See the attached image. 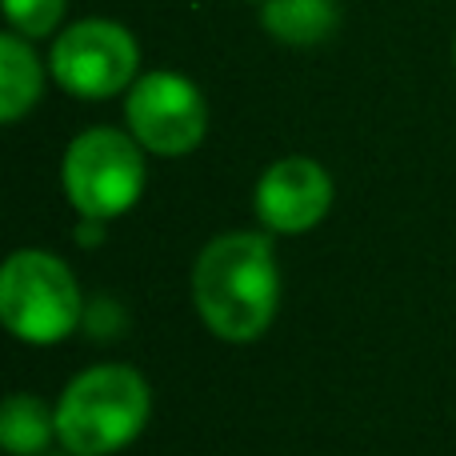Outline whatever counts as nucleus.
<instances>
[{"label": "nucleus", "instance_id": "nucleus-1", "mask_svg": "<svg viewBox=\"0 0 456 456\" xmlns=\"http://www.w3.org/2000/svg\"><path fill=\"white\" fill-rule=\"evenodd\" d=\"M192 305L213 337L248 345L268 332L281 308V265L265 232H224L192 265Z\"/></svg>", "mask_w": 456, "mask_h": 456}, {"label": "nucleus", "instance_id": "nucleus-2", "mask_svg": "<svg viewBox=\"0 0 456 456\" xmlns=\"http://www.w3.org/2000/svg\"><path fill=\"white\" fill-rule=\"evenodd\" d=\"M56 441L72 456H112L136 441L152 417L149 380L128 364L80 372L56 401Z\"/></svg>", "mask_w": 456, "mask_h": 456}, {"label": "nucleus", "instance_id": "nucleus-3", "mask_svg": "<svg viewBox=\"0 0 456 456\" xmlns=\"http://www.w3.org/2000/svg\"><path fill=\"white\" fill-rule=\"evenodd\" d=\"M80 284L61 256L45 248H20L0 268V321L24 345H61L80 324Z\"/></svg>", "mask_w": 456, "mask_h": 456}, {"label": "nucleus", "instance_id": "nucleus-4", "mask_svg": "<svg viewBox=\"0 0 456 456\" xmlns=\"http://www.w3.org/2000/svg\"><path fill=\"white\" fill-rule=\"evenodd\" d=\"M149 168L144 149L128 128L96 125L72 136L61 160V184L69 205L88 221H117L141 200Z\"/></svg>", "mask_w": 456, "mask_h": 456}, {"label": "nucleus", "instance_id": "nucleus-5", "mask_svg": "<svg viewBox=\"0 0 456 456\" xmlns=\"http://www.w3.org/2000/svg\"><path fill=\"white\" fill-rule=\"evenodd\" d=\"M48 72L77 101H109L136 85L141 45L128 24L112 16H85L53 37Z\"/></svg>", "mask_w": 456, "mask_h": 456}, {"label": "nucleus", "instance_id": "nucleus-6", "mask_svg": "<svg viewBox=\"0 0 456 456\" xmlns=\"http://www.w3.org/2000/svg\"><path fill=\"white\" fill-rule=\"evenodd\" d=\"M125 125L152 157H189L208 133L205 93L184 72H144L125 93Z\"/></svg>", "mask_w": 456, "mask_h": 456}, {"label": "nucleus", "instance_id": "nucleus-7", "mask_svg": "<svg viewBox=\"0 0 456 456\" xmlns=\"http://www.w3.org/2000/svg\"><path fill=\"white\" fill-rule=\"evenodd\" d=\"M256 221L268 232L297 236L308 232L329 216L332 208V176L313 157H281L260 173L252 192Z\"/></svg>", "mask_w": 456, "mask_h": 456}, {"label": "nucleus", "instance_id": "nucleus-8", "mask_svg": "<svg viewBox=\"0 0 456 456\" xmlns=\"http://www.w3.org/2000/svg\"><path fill=\"white\" fill-rule=\"evenodd\" d=\"M48 77H53L48 61L37 56L32 40L8 28L0 37V120L16 125L24 112L37 109V101L45 96Z\"/></svg>", "mask_w": 456, "mask_h": 456}, {"label": "nucleus", "instance_id": "nucleus-9", "mask_svg": "<svg viewBox=\"0 0 456 456\" xmlns=\"http://www.w3.org/2000/svg\"><path fill=\"white\" fill-rule=\"evenodd\" d=\"M260 24L276 45L313 48L337 37L340 4L337 0H260Z\"/></svg>", "mask_w": 456, "mask_h": 456}, {"label": "nucleus", "instance_id": "nucleus-10", "mask_svg": "<svg viewBox=\"0 0 456 456\" xmlns=\"http://www.w3.org/2000/svg\"><path fill=\"white\" fill-rule=\"evenodd\" d=\"M56 436V412H48L37 396L12 393L0 409V444L12 456H37Z\"/></svg>", "mask_w": 456, "mask_h": 456}, {"label": "nucleus", "instance_id": "nucleus-11", "mask_svg": "<svg viewBox=\"0 0 456 456\" xmlns=\"http://www.w3.org/2000/svg\"><path fill=\"white\" fill-rule=\"evenodd\" d=\"M64 12H69V0H4L8 28L28 37V40L56 37Z\"/></svg>", "mask_w": 456, "mask_h": 456}, {"label": "nucleus", "instance_id": "nucleus-12", "mask_svg": "<svg viewBox=\"0 0 456 456\" xmlns=\"http://www.w3.org/2000/svg\"><path fill=\"white\" fill-rule=\"evenodd\" d=\"M452 61H456V37H452Z\"/></svg>", "mask_w": 456, "mask_h": 456}]
</instances>
